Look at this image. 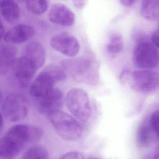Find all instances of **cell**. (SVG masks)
I'll list each match as a JSON object with an SVG mask.
<instances>
[{
  "instance_id": "2",
  "label": "cell",
  "mask_w": 159,
  "mask_h": 159,
  "mask_svg": "<svg viewBox=\"0 0 159 159\" xmlns=\"http://www.w3.org/2000/svg\"><path fill=\"white\" fill-rule=\"evenodd\" d=\"M47 117L57 133L63 139L75 140L80 139L83 132L81 123L67 113L57 110L47 114Z\"/></svg>"
},
{
  "instance_id": "21",
  "label": "cell",
  "mask_w": 159,
  "mask_h": 159,
  "mask_svg": "<svg viewBox=\"0 0 159 159\" xmlns=\"http://www.w3.org/2000/svg\"><path fill=\"white\" fill-rule=\"evenodd\" d=\"M26 7L35 15L43 14L48 9L47 0H25Z\"/></svg>"
},
{
  "instance_id": "8",
  "label": "cell",
  "mask_w": 159,
  "mask_h": 159,
  "mask_svg": "<svg viewBox=\"0 0 159 159\" xmlns=\"http://www.w3.org/2000/svg\"><path fill=\"white\" fill-rule=\"evenodd\" d=\"M11 66L14 76L24 86L30 83L38 69L36 65L24 55L16 58Z\"/></svg>"
},
{
  "instance_id": "15",
  "label": "cell",
  "mask_w": 159,
  "mask_h": 159,
  "mask_svg": "<svg viewBox=\"0 0 159 159\" xmlns=\"http://www.w3.org/2000/svg\"><path fill=\"white\" fill-rule=\"evenodd\" d=\"M0 12L9 23H14L19 17L20 11L14 0H0Z\"/></svg>"
},
{
  "instance_id": "25",
  "label": "cell",
  "mask_w": 159,
  "mask_h": 159,
  "mask_svg": "<svg viewBox=\"0 0 159 159\" xmlns=\"http://www.w3.org/2000/svg\"><path fill=\"white\" fill-rule=\"evenodd\" d=\"M152 43L156 47L159 48V29L155 31L152 35Z\"/></svg>"
},
{
  "instance_id": "27",
  "label": "cell",
  "mask_w": 159,
  "mask_h": 159,
  "mask_svg": "<svg viewBox=\"0 0 159 159\" xmlns=\"http://www.w3.org/2000/svg\"><path fill=\"white\" fill-rule=\"evenodd\" d=\"M137 0H119L120 2L125 7H130L132 6Z\"/></svg>"
},
{
  "instance_id": "30",
  "label": "cell",
  "mask_w": 159,
  "mask_h": 159,
  "mask_svg": "<svg viewBox=\"0 0 159 159\" xmlns=\"http://www.w3.org/2000/svg\"><path fill=\"white\" fill-rule=\"evenodd\" d=\"M2 125H3V117H2L1 111L0 110V129L2 127Z\"/></svg>"
},
{
  "instance_id": "6",
  "label": "cell",
  "mask_w": 159,
  "mask_h": 159,
  "mask_svg": "<svg viewBox=\"0 0 159 159\" xmlns=\"http://www.w3.org/2000/svg\"><path fill=\"white\" fill-rule=\"evenodd\" d=\"M135 65L142 69L150 70L159 63V51L148 42H140L135 47L133 53Z\"/></svg>"
},
{
  "instance_id": "22",
  "label": "cell",
  "mask_w": 159,
  "mask_h": 159,
  "mask_svg": "<svg viewBox=\"0 0 159 159\" xmlns=\"http://www.w3.org/2000/svg\"><path fill=\"white\" fill-rule=\"evenodd\" d=\"M44 70L46 71L55 80L56 83L64 81L66 78V73L63 68L55 65L47 66Z\"/></svg>"
},
{
  "instance_id": "9",
  "label": "cell",
  "mask_w": 159,
  "mask_h": 159,
  "mask_svg": "<svg viewBox=\"0 0 159 159\" xmlns=\"http://www.w3.org/2000/svg\"><path fill=\"white\" fill-rule=\"evenodd\" d=\"M64 102V96L62 91L53 88L50 92L40 98L38 104L39 110L42 114H48V113L60 110Z\"/></svg>"
},
{
  "instance_id": "26",
  "label": "cell",
  "mask_w": 159,
  "mask_h": 159,
  "mask_svg": "<svg viewBox=\"0 0 159 159\" xmlns=\"http://www.w3.org/2000/svg\"><path fill=\"white\" fill-rule=\"evenodd\" d=\"M71 1L73 2L74 6L78 9L83 8L86 3V0H71Z\"/></svg>"
},
{
  "instance_id": "28",
  "label": "cell",
  "mask_w": 159,
  "mask_h": 159,
  "mask_svg": "<svg viewBox=\"0 0 159 159\" xmlns=\"http://www.w3.org/2000/svg\"><path fill=\"white\" fill-rule=\"evenodd\" d=\"M5 30H4V25L2 22V21L0 20V42L1 40L2 39V37H4V34H5Z\"/></svg>"
},
{
  "instance_id": "1",
  "label": "cell",
  "mask_w": 159,
  "mask_h": 159,
  "mask_svg": "<svg viewBox=\"0 0 159 159\" xmlns=\"http://www.w3.org/2000/svg\"><path fill=\"white\" fill-rule=\"evenodd\" d=\"M41 129L36 126L17 124L10 127L0 139V158L16 157L26 143H35L42 136Z\"/></svg>"
},
{
  "instance_id": "20",
  "label": "cell",
  "mask_w": 159,
  "mask_h": 159,
  "mask_svg": "<svg viewBox=\"0 0 159 159\" xmlns=\"http://www.w3.org/2000/svg\"><path fill=\"white\" fill-rule=\"evenodd\" d=\"M48 157V153L46 148L42 146L35 145L29 148L23 154L24 159H46Z\"/></svg>"
},
{
  "instance_id": "29",
  "label": "cell",
  "mask_w": 159,
  "mask_h": 159,
  "mask_svg": "<svg viewBox=\"0 0 159 159\" xmlns=\"http://www.w3.org/2000/svg\"><path fill=\"white\" fill-rule=\"evenodd\" d=\"M154 158L159 159V145L156 147L154 152Z\"/></svg>"
},
{
  "instance_id": "11",
  "label": "cell",
  "mask_w": 159,
  "mask_h": 159,
  "mask_svg": "<svg viewBox=\"0 0 159 159\" xmlns=\"http://www.w3.org/2000/svg\"><path fill=\"white\" fill-rule=\"evenodd\" d=\"M35 34V29L27 24H18L7 31L4 35V41L9 44H16L25 42Z\"/></svg>"
},
{
  "instance_id": "4",
  "label": "cell",
  "mask_w": 159,
  "mask_h": 159,
  "mask_svg": "<svg viewBox=\"0 0 159 159\" xmlns=\"http://www.w3.org/2000/svg\"><path fill=\"white\" fill-rule=\"evenodd\" d=\"M127 81L135 91L147 93L159 88V73L150 70H142L130 72Z\"/></svg>"
},
{
  "instance_id": "23",
  "label": "cell",
  "mask_w": 159,
  "mask_h": 159,
  "mask_svg": "<svg viewBox=\"0 0 159 159\" xmlns=\"http://www.w3.org/2000/svg\"><path fill=\"white\" fill-rule=\"evenodd\" d=\"M149 123L152 130L159 137V110L153 112L150 119Z\"/></svg>"
},
{
  "instance_id": "19",
  "label": "cell",
  "mask_w": 159,
  "mask_h": 159,
  "mask_svg": "<svg viewBox=\"0 0 159 159\" xmlns=\"http://www.w3.org/2000/svg\"><path fill=\"white\" fill-rule=\"evenodd\" d=\"M124 48V41L122 36L117 33L112 34L109 38L107 44V51L112 55H116L122 52Z\"/></svg>"
},
{
  "instance_id": "5",
  "label": "cell",
  "mask_w": 159,
  "mask_h": 159,
  "mask_svg": "<svg viewBox=\"0 0 159 159\" xmlns=\"http://www.w3.org/2000/svg\"><path fill=\"white\" fill-rule=\"evenodd\" d=\"M2 109L7 120L10 122H17L26 117L29 106L24 96L17 93H10L3 101Z\"/></svg>"
},
{
  "instance_id": "3",
  "label": "cell",
  "mask_w": 159,
  "mask_h": 159,
  "mask_svg": "<svg viewBox=\"0 0 159 159\" xmlns=\"http://www.w3.org/2000/svg\"><path fill=\"white\" fill-rule=\"evenodd\" d=\"M65 102L68 111L78 120L86 122L91 114L90 100L86 92L79 88H73L66 93Z\"/></svg>"
},
{
  "instance_id": "16",
  "label": "cell",
  "mask_w": 159,
  "mask_h": 159,
  "mask_svg": "<svg viewBox=\"0 0 159 159\" xmlns=\"http://www.w3.org/2000/svg\"><path fill=\"white\" fill-rule=\"evenodd\" d=\"M140 14L147 20L159 19V0H141Z\"/></svg>"
},
{
  "instance_id": "10",
  "label": "cell",
  "mask_w": 159,
  "mask_h": 159,
  "mask_svg": "<svg viewBox=\"0 0 159 159\" xmlns=\"http://www.w3.org/2000/svg\"><path fill=\"white\" fill-rule=\"evenodd\" d=\"M48 19L53 24L64 27H70L75 23V16L66 5L57 3L51 7L48 12Z\"/></svg>"
},
{
  "instance_id": "14",
  "label": "cell",
  "mask_w": 159,
  "mask_h": 159,
  "mask_svg": "<svg viewBox=\"0 0 159 159\" xmlns=\"http://www.w3.org/2000/svg\"><path fill=\"white\" fill-rule=\"evenodd\" d=\"M24 56L29 58L39 68L45 61V50L42 45L36 41L29 42L24 48Z\"/></svg>"
},
{
  "instance_id": "17",
  "label": "cell",
  "mask_w": 159,
  "mask_h": 159,
  "mask_svg": "<svg viewBox=\"0 0 159 159\" xmlns=\"http://www.w3.org/2000/svg\"><path fill=\"white\" fill-rule=\"evenodd\" d=\"M17 50L16 47L11 45L3 46L0 49V70H6L16 58Z\"/></svg>"
},
{
  "instance_id": "13",
  "label": "cell",
  "mask_w": 159,
  "mask_h": 159,
  "mask_svg": "<svg viewBox=\"0 0 159 159\" xmlns=\"http://www.w3.org/2000/svg\"><path fill=\"white\" fill-rule=\"evenodd\" d=\"M91 61L86 58H78L67 59L61 62L62 66L74 79H81L82 76L89 71L91 66Z\"/></svg>"
},
{
  "instance_id": "24",
  "label": "cell",
  "mask_w": 159,
  "mask_h": 159,
  "mask_svg": "<svg viewBox=\"0 0 159 159\" xmlns=\"http://www.w3.org/2000/svg\"><path fill=\"white\" fill-rule=\"evenodd\" d=\"M83 155L76 151H72V152H68L64 154H63L60 157V158H73V159H83L84 158Z\"/></svg>"
},
{
  "instance_id": "18",
  "label": "cell",
  "mask_w": 159,
  "mask_h": 159,
  "mask_svg": "<svg viewBox=\"0 0 159 159\" xmlns=\"http://www.w3.org/2000/svg\"><path fill=\"white\" fill-rule=\"evenodd\" d=\"M152 129L148 122H142L139 127L136 134V143L140 148L147 147L152 142Z\"/></svg>"
},
{
  "instance_id": "7",
  "label": "cell",
  "mask_w": 159,
  "mask_h": 159,
  "mask_svg": "<svg viewBox=\"0 0 159 159\" xmlns=\"http://www.w3.org/2000/svg\"><path fill=\"white\" fill-rule=\"evenodd\" d=\"M50 44L54 50L68 57L76 56L80 49L78 40L67 33H61L53 36L50 39Z\"/></svg>"
},
{
  "instance_id": "12",
  "label": "cell",
  "mask_w": 159,
  "mask_h": 159,
  "mask_svg": "<svg viewBox=\"0 0 159 159\" xmlns=\"http://www.w3.org/2000/svg\"><path fill=\"white\" fill-rule=\"evenodd\" d=\"M55 83L53 78L43 70L32 81L30 93L32 96L40 98L50 92L54 88Z\"/></svg>"
}]
</instances>
